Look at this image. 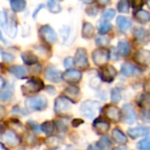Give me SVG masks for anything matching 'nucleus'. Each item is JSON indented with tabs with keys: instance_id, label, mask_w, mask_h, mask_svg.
I'll return each instance as SVG.
<instances>
[{
	"instance_id": "nucleus-52",
	"label": "nucleus",
	"mask_w": 150,
	"mask_h": 150,
	"mask_svg": "<svg viewBox=\"0 0 150 150\" xmlns=\"http://www.w3.org/2000/svg\"><path fill=\"white\" fill-rule=\"evenodd\" d=\"M44 7H45V5H44V4H40V5H39V7L34 11V12H33V18H34L37 16L38 12L40 11V9H42V8H44Z\"/></svg>"
},
{
	"instance_id": "nucleus-32",
	"label": "nucleus",
	"mask_w": 150,
	"mask_h": 150,
	"mask_svg": "<svg viewBox=\"0 0 150 150\" xmlns=\"http://www.w3.org/2000/svg\"><path fill=\"white\" fill-rule=\"evenodd\" d=\"M40 127H41V130H42L47 136H50V135L54 133L56 125L54 123V121H45Z\"/></svg>"
},
{
	"instance_id": "nucleus-2",
	"label": "nucleus",
	"mask_w": 150,
	"mask_h": 150,
	"mask_svg": "<svg viewBox=\"0 0 150 150\" xmlns=\"http://www.w3.org/2000/svg\"><path fill=\"white\" fill-rule=\"evenodd\" d=\"M100 111V104L94 100L84 101L80 107L81 113L87 119H94Z\"/></svg>"
},
{
	"instance_id": "nucleus-4",
	"label": "nucleus",
	"mask_w": 150,
	"mask_h": 150,
	"mask_svg": "<svg viewBox=\"0 0 150 150\" xmlns=\"http://www.w3.org/2000/svg\"><path fill=\"white\" fill-rule=\"evenodd\" d=\"M109 59H110V52H109V50H107L104 47L98 48V49L94 50L92 53L93 62L99 67L105 66V64L108 62Z\"/></svg>"
},
{
	"instance_id": "nucleus-38",
	"label": "nucleus",
	"mask_w": 150,
	"mask_h": 150,
	"mask_svg": "<svg viewBox=\"0 0 150 150\" xmlns=\"http://www.w3.org/2000/svg\"><path fill=\"white\" fill-rule=\"evenodd\" d=\"M111 99L112 103H119L121 100V93L120 91L117 88H114L111 91Z\"/></svg>"
},
{
	"instance_id": "nucleus-11",
	"label": "nucleus",
	"mask_w": 150,
	"mask_h": 150,
	"mask_svg": "<svg viewBox=\"0 0 150 150\" xmlns=\"http://www.w3.org/2000/svg\"><path fill=\"white\" fill-rule=\"evenodd\" d=\"M82 79V73L80 70L69 69L62 74V80L69 83H76Z\"/></svg>"
},
{
	"instance_id": "nucleus-27",
	"label": "nucleus",
	"mask_w": 150,
	"mask_h": 150,
	"mask_svg": "<svg viewBox=\"0 0 150 150\" xmlns=\"http://www.w3.org/2000/svg\"><path fill=\"white\" fill-rule=\"evenodd\" d=\"M112 25L109 23V21L107 20H104L101 18V20L99 21V23L98 24V33L100 34H106L107 33H109L111 30H112Z\"/></svg>"
},
{
	"instance_id": "nucleus-49",
	"label": "nucleus",
	"mask_w": 150,
	"mask_h": 150,
	"mask_svg": "<svg viewBox=\"0 0 150 150\" xmlns=\"http://www.w3.org/2000/svg\"><path fill=\"white\" fill-rule=\"evenodd\" d=\"M11 112H14V113H18V114H23V115H25L26 114V112L25 111V110H23V109H20V108H18V107H13V109H12V111H11Z\"/></svg>"
},
{
	"instance_id": "nucleus-25",
	"label": "nucleus",
	"mask_w": 150,
	"mask_h": 150,
	"mask_svg": "<svg viewBox=\"0 0 150 150\" xmlns=\"http://www.w3.org/2000/svg\"><path fill=\"white\" fill-rule=\"evenodd\" d=\"M137 103L139 106L142 108L145 109H149L150 108V94L149 93H142L139 96L137 99Z\"/></svg>"
},
{
	"instance_id": "nucleus-48",
	"label": "nucleus",
	"mask_w": 150,
	"mask_h": 150,
	"mask_svg": "<svg viewBox=\"0 0 150 150\" xmlns=\"http://www.w3.org/2000/svg\"><path fill=\"white\" fill-rule=\"evenodd\" d=\"M99 85H100V79H98V77L93 78V79L91 81V86L92 88H98Z\"/></svg>"
},
{
	"instance_id": "nucleus-16",
	"label": "nucleus",
	"mask_w": 150,
	"mask_h": 150,
	"mask_svg": "<svg viewBox=\"0 0 150 150\" xmlns=\"http://www.w3.org/2000/svg\"><path fill=\"white\" fill-rule=\"evenodd\" d=\"M149 133L150 128L148 127H137L134 128H130L127 131V134L134 140L140 137L147 136Z\"/></svg>"
},
{
	"instance_id": "nucleus-61",
	"label": "nucleus",
	"mask_w": 150,
	"mask_h": 150,
	"mask_svg": "<svg viewBox=\"0 0 150 150\" xmlns=\"http://www.w3.org/2000/svg\"><path fill=\"white\" fill-rule=\"evenodd\" d=\"M55 150H59V149H55Z\"/></svg>"
},
{
	"instance_id": "nucleus-56",
	"label": "nucleus",
	"mask_w": 150,
	"mask_h": 150,
	"mask_svg": "<svg viewBox=\"0 0 150 150\" xmlns=\"http://www.w3.org/2000/svg\"><path fill=\"white\" fill-rule=\"evenodd\" d=\"M80 1H82L84 4H93L96 0H80Z\"/></svg>"
},
{
	"instance_id": "nucleus-57",
	"label": "nucleus",
	"mask_w": 150,
	"mask_h": 150,
	"mask_svg": "<svg viewBox=\"0 0 150 150\" xmlns=\"http://www.w3.org/2000/svg\"><path fill=\"white\" fill-rule=\"evenodd\" d=\"M0 150H8V149H7V148H5V147H4V143H1V144H0Z\"/></svg>"
},
{
	"instance_id": "nucleus-13",
	"label": "nucleus",
	"mask_w": 150,
	"mask_h": 150,
	"mask_svg": "<svg viewBox=\"0 0 150 150\" xmlns=\"http://www.w3.org/2000/svg\"><path fill=\"white\" fill-rule=\"evenodd\" d=\"M62 74L60 70L54 67H49L45 72V77L47 80L52 83H60L62 80Z\"/></svg>"
},
{
	"instance_id": "nucleus-6",
	"label": "nucleus",
	"mask_w": 150,
	"mask_h": 150,
	"mask_svg": "<svg viewBox=\"0 0 150 150\" xmlns=\"http://www.w3.org/2000/svg\"><path fill=\"white\" fill-rule=\"evenodd\" d=\"M39 33H40L41 39L47 44H53L57 40L56 33L48 25H42L39 30Z\"/></svg>"
},
{
	"instance_id": "nucleus-29",
	"label": "nucleus",
	"mask_w": 150,
	"mask_h": 150,
	"mask_svg": "<svg viewBox=\"0 0 150 150\" xmlns=\"http://www.w3.org/2000/svg\"><path fill=\"white\" fill-rule=\"evenodd\" d=\"M94 33V27L93 25L89 23V22H85L83 25V29H82V35L83 38L85 39H90L92 37Z\"/></svg>"
},
{
	"instance_id": "nucleus-20",
	"label": "nucleus",
	"mask_w": 150,
	"mask_h": 150,
	"mask_svg": "<svg viewBox=\"0 0 150 150\" xmlns=\"http://www.w3.org/2000/svg\"><path fill=\"white\" fill-rule=\"evenodd\" d=\"M3 29L5 31L6 34L10 38L13 39V38H15V36L17 34V30H18L17 22L15 20H13V19H11L10 21L8 20L7 23H6V25L3 27Z\"/></svg>"
},
{
	"instance_id": "nucleus-8",
	"label": "nucleus",
	"mask_w": 150,
	"mask_h": 150,
	"mask_svg": "<svg viewBox=\"0 0 150 150\" xmlns=\"http://www.w3.org/2000/svg\"><path fill=\"white\" fill-rule=\"evenodd\" d=\"M123 121L127 124L132 125L137 121V116L131 104H125L122 107Z\"/></svg>"
},
{
	"instance_id": "nucleus-34",
	"label": "nucleus",
	"mask_w": 150,
	"mask_h": 150,
	"mask_svg": "<svg viewBox=\"0 0 150 150\" xmlns=\"http://www.w3.org/2000/svg\"><path fill=\"white\" fill-rule=\"evenodd\" d=\"M97 145L100 150H108L112 147V142L109 140L107 136H102L100 140L98 142Z\"/></svg>"
},
{
	"instance_id": "nucleus-14",
	"label": "nucleus",
	"mask_w": 150,
	"mask_h": 150,
	"mask_svg": "<svg viewBox=\"0 0 150 150\" xmlns=\"http://www.w3.org/2000/svg\"><path fill=\"white\" fill-rule=\"evenodd\" d=\"M134 61L142 66H148L150 64V51L146 49H140L134 55Z\"/></svg>"
},
{
	"instance_id": "nucleus-22",
	"label": "nucleus",
	"mask_w": 150,
	"mask_h": 150,
	"mask_svg": "<svg viewBox=\"0 0 150 150\" xmlns=\"http://www.w3.org/2000/svg\"><path fill=\"white\" fill-rule=\"evenodd\" d=\"M118 51L120 55L127 57L131 53V47L127 40H120L118 42Z\"/></svg>"
},
{
	"instance_id": "nucleus-19",
	"label": "nucleus",
	"mask_w": 150,
	"mask_h": 150,
	"mask_svg": "<svg viewBox=\"0 0 150 150\" xmlns=\"http://www.w3.org/2000/svg\"><path fill=\"white\" fill-rule=\"evenodd\" d=\"M121 73L125 76H132L135 74L141 73V69L131 63L126 62L121 66Z\"/></svg>"
},
{
	"instance_id": "nucleus-53",
	"label": "nucleus",
	"mask_w": 150,
	"mask_h": 150,
	"mask_svg": "<svg viewBox=\"0 0 150 150\" xmlns=\"http://www.w3.org/2000/svg\"><path fill=\"white\" fill-rule=\"evenodd\" d=\"M109 1L110 0H98V4H100V5H106L108 3H109Z\"/></svg>"
},
{
	"instance_id": "nucleus-43",
	"label": "nucleus",
	"mask_w": 150,
	"mask_h": 150,
	"mask_svg": "<svg viewBox=\"0 0 150 150\" xmlns=\"http://www.w3.org/2000/svg\"><path fill=\"white\" fill-rule=\"evenodd\" d=\"M141 117L142 120L144 122L150 123V109H145L141 112Z\"/></svg>"
},
{
	"instance_id": "nucleus-45",
	"label": "nucleus",
	"mask_w": 150,
	"mask_h": 150,
	"mask_svg": "<svg viewBox=\"0 0 150 150\" xmlns=\"http://www.w3.org/2000/svg\"><path fill=\"white\" fill-rule=\"evenodd\" d=\"M8 21V18H7V14L5 13V11L4 10H2L1 14H0V23H1V26L2 28L6 25Z\"/></svg>"
},
{
	"instance_id": "nucleus-12",
	"label": "nucleus",
	"mask_w": 150,
	"mask_h": 150,
	"mask_svg": "<svg viewBox=\"0 0 150 150\" xmlns=\"http://www.w3.org/2000/svg\"><path fill=\"white\" fill-rule=\"evenodd\" d=\"M117 75V70L115 69L114 67L111 66V65H106L104 66L101 70H100V78L107 83H111L114 80L115 76Z\"/></svg>"
},
{
	"instance_id": "nucleus-35",
	"label": "nucleus",
	"mask_w": 150,
	"mask_h": 150,
	"mask_svg": "<svg viewBox=\"0 0 150 150\" xmlns=\"http://www.w3.org/2000/svg\"><path fill=\"white\" fill-rule=\"evenodd\" d=\"M130 3L129 0H120L117 5L118 11L121 13H127L129 11Z\"/></svg>"
},
{
	"instance_id": "nucleus-9",
	"label": "nucleus",
	"mask_w": 150,
	"mask_h": 150,
	"mask_svg": "<svg viewBox=\"0 0 150 150\" xmlns=\"http://www.w3.org/2000/svg\"><path fill=\"white\" fill-rule=\"evenodd\" d=\"M75 62L76 65L82 69H85L89 67V61L87 56V51L84 48H78L76 52L75 56Z\"/></svg>"
},
{
	"instance_id": "nucleus-7",
	"label": "nucleus",
	"mask_w": 150,
	"mask_h": 150,
	"mask_svg": "<svg viewBox=\"0 0 150 150\" xmlns=\"http://www.w3.org/2000/svg\"><path fill=\"white\" fill-rule=\"evenodd\" d=\"M1 138L3 143H6L11 148H16L21 142V139L19 138V136L15 132L11 130H6L5 132H4Z\"/></svg>"
},
{
	"instance_id": "nucleus-39",
	"label": "nucleus",
	"mask_w": 150,
	"mask_h": 150,
	"mask_svg": "<svg viewBox=\"0 0 150 150\" xmlns=\"http://www.w3.org/2000/svg\"><path fill=\"white\" fill-rule=\"evenodd\" d=\"M115 10L113 9H107L102 13V19L110 21L115 17Z\"/></svg>"
},
{
	"instance_id": "nucleus-50",
	"label": "nucleus",
	"mask_w": 150,
	"mask_h": 150,
	"mask_svg": "<svg viewBox=\"0 0 150 150\" xmlns=\"http://www.w3.org/2000/svg\"><path fill=\"white\" fill-rule=\"evenodd\" d=\"M83 123V120H80V119H76V120H72V126L74 127H77L80 125H82Z\"/></svg>"
},
{
	"instance_id": "nucleus-46",
	"label": "nucleus",
	"mask_w": 150,
	"mask_h": 150,
	"mask_svg": "<svg viewBox=\"0 0 150 150\" xmlns=\"http://www.w3.org/2000/svg\"><path fill=\"white\" fill-rule=\"evenodd\" d=\"M69 31H70V29H69V26H63L62 29H61V34H62V39L64 40H66L67 39H68V37H69Z\"/></svg>"
},
{
	"instance_id": "nucleus-41",
	"label": "nucleus",
	"mask_w": 150,
	"mask_h": 150,
	"mask_svg": "<svg viewBox=\"0 0 150 150\" xmlns=\"http://www.w3.org/2000/svg\"><path fill=\"white\" fill-rule=\"evenodd\" d=\"M85 11H86L87 15L91 16V17H95L98 13V7L95 6V5H92V6L91 5V6L86 8Z\"/></svg>"
},
{
	"instance_id": "nucleus-17",
	"label": "nucleus",
	"mask_w": 150,
	"mask_h": 150,
	"mask_svg": "<svg viewBox=\"0 0 150 150\" xmlns=\"http://www.w3.org/2000/svg\"><path fill=\"white\" fill-rule=\"evenodd\" d=\"M9 72L16 76L17 78L19 79H24L28 76V69L24 67V66H19V65H15V66H11L9 69Z\"/></svg>"
},
{
	"instance_id": "nucleus-26",
	"label": "nucleus",
	"mask_w": 150,
	"mask_h": 150,
	"mask_svg": "<svg viewBox=\"0 0 150 150\" xmlns=\"http://www.w3.org/2000/svg\"><path fill=\"white\" fill-rule=\"evenodd\" d=\"M134 36L135 38V40L137 41H139L140 43H145L147 38L149 37V34L147 33V32L143 29V28H135L133 32Z\"/></svg>"
},
{
	"instance_id": "nucleus-1",
	"label": "nucleus",
	"mask_w": 150,
	"mask_h": 150,
	"mask_svg": "<svg viewBox=\"0 0 150 150\" xmlns=\"http://www.w3.org/2000/svg\"><path fill=\"white\" fill-rule=\"evenodd\" d=\"M25 105L29 112L42 111L47 108V100L45 96H33L27 98Z\"/></svg>"
},
{
	"instance_id": "nucleus-21",
	"label": "nucleus",
	"mask_w": 150,
	"mask_h": 150,
	"mask_svg": "<svg viewBox=\"0 0 150 150\" xmlns=\"http://www.w3.org/2000/svg\"><path fill=\"white\" fill-rule=\"evenodd\" d=\"M112 140L120 145H124L127 142V137L119 128H115L112 130Z\"/></svg>"
},
{
	"instance_id": "nucleus-5",
	"label": "nucleus",
	"mask_w": 150,
	"mask_h": 150,
	"mask_svg": "<svg viewBox=\"0 0 150 150\" xmlns=\"http://www.w3.org/2000/svg\"><path fill=\"white\" fill-rule=\"evenodd\" d=\"M70 99L64 96H60L54 100V112L59 115L66 114L71 108Z\"/></svg>"
},
{
	"instance_id": "nucleus-24",
	"label": "nucleus",
	"mask_w": 150,
	"mask_h": 150,
	"mask_svg": "<svg viewBox=\"0 0 150 150\" xmlns=\"http://www.w3.org/2000/svg\"><path fill=\"white\" fill-rule=\"evenodd\" d=\"M21 58H22L23 62L27 65H33V64H35L38 62L37 56L34 54H33L32 52H30V51L24 52L21 54Z\"/></svg>"
},
{
	"instance_id": "nucleus-10",
	"label": "nucleus",
	"mask_w": 150,
	"mask_h": 150,
	"mask_svg": "<svg viewBox=\"0 0 150 150\" xmlns=\"http://www.w3.org/2000/svg\"><path fill=\"white\" fill-rule=\"evenodd\" d=\"M105 115L108 120H110L113 123L120 122L122 117V114L120 109L117 106L112 105H107L105 107Z\"/></svg>"
},
{
	"instance_id": "nucleus-59",
	"label": "nucleus",
	"mask_w": 150,
	"mask_h": 150,
	"mask_svg": "<svg viewBox=\"0 0 150 150\" xmlns=\"http://www.w3.org/2000/svg\"><path fill=\"white\" fill-rule=\"evenodd\" d=\"M149 40H150V28H149Z\"/></svg>"
},
{
	"instance_id": "nucleus-60",
	"label": "nucleus",
	"mask_w": 150,
	"mask_h": 150,
	"mask_svg": "<svg viewBox=\"0 0 150 150\" xmlns=\"http://www.w3.org/2000/svg\"><path fill=\"white\" fill-rule=\"evenodd\" d=\"M18 150H25L24 149H18Z\"/></svg>"
},
{
	"instance_id": "nucleus-15",
	"label": "nucleus",
	"mask_w": 150,
	"mask_h": 150,
	"mask_svg": "<svg viewBox=\"0 0 150 150\" xmlns=\"http://www.w3.org/2000/svg\"><path fill=\"white\" fill-rule=\"evenodd\" d=\"M93 128L99 134L107 133L110 129V123L104 118H98L93 122Z\"/></svg>"
},
{
	"instance_id": "nucleus-55",
	"label": "nucleus",
	"mask_w": 150,
	"mask_h": 150,
	"mask_svg": "<svg viewBox=\"0 0 150 150\" xmlns=\"http://www.w3.org/2000/svg\"><path fill=\"white\" fill-rule=\"evenodd\" d=\"M112 150H127V148L126 146H120V147H116Z\"/></svg>"
},
{
	"instance_id": "nucleus-23",
	"label": "nucleus",
	"mask_w": 150,
	"mask_h": 150,
	"mask_svg": "<svg viewBox=\"0 0 150 150\" xmlns=\"http://www.w3.org/2000/svg\"><path fill=\"white\" fill-rule=\"evenodd\" d=\"M134 18L141 23H147L150 21V13L144 10H139L134 12Z\"/></svg>"
},
{
	"instance_id": "nucleus-3",
	"label": "nucleus",
	"mask_w": 150,
	"mask_h": 150,
	"mask_svg": "<svg viewBox=\"0 0 150 150\" xmlns=\"http://www.w3.org/2000/svg\"><path fill=\"white\" fill-rule=\"evenodd\" d=\"M43 86L44 83L42 80L39 78H31L21 86V91L24 95L34 94L40 91L43 89Z\"/></svg>"
},
{
	"instance_id": "nucleus-28",
	"label": "nucleus",
	"mask_w": 150,
	"mask_h": 150,
	"mask_svg": "<svg viewBox=\"0 0 150 150\" xmlns=\"http://www.w3.org/2000/svg\"><path fill=\"white\" fill-rule=\"evenodd\" d=\"M14 90H13V86L10 85V86H6V88L1 90V93H0V99L2 102H5L8 101L11 98L12 95H13Z\"/></svg>"
},
{
	"instance_id": "nucleus-37",
	"label": "nucleus",
	"mask_w": 150,
	"mask_h": 150,
	"mask_svg": "<svg viewBox=\"0 0 150 150\" xmlns=\"http://www.w3.org/2000/svg\"><path fill=\"white\" fill-rule=\"evenodd\" d=\"M110 43V38L108 36H99L96 38V45L98 47H106Z\"/></svg>"
},
{
	"instance_id": "nucleus-36",
	"label": "nucleus",
	"mask_w": 150,
	"mask_h": 150,
	"mask_svg": "<svg viewBox=\"0 0 150 150\" xmlns=\"http://www.w3.org/2000/svg\"><path fill=\"white\" fill-rule=\"evenodd\" d=\"M137 148L139 150H150V136L142 140L137 144Z\"/></svg>"
},
{
	"instance_id": "nucleus-31",
	"label": "nucleus",
	"mask_w": 150,
	"mask_h": 150,
	"mask_svg": "<svg viewBox=\"0 0 150 150\" xmlns=\"http://www.w3.org/2000/svg\"><path fill=\"white\" fill-rule=\"evenodd\" d=\"M63 93L69 98V99L72 101L74 98H76V97H78L79 93H80V90L78 87L76 86H69L68 88H66L63 91Z\"/></svg>"
},
{
	"instance_id": "nucleus-58",
	"label": "nucleus",
	"mask_w": 150,
	"mask_h": 150,
	"mask_svg": "<svg viewBox=\"0 0 150 150\" xmlns=\"http://www.w3.org/2000/svg\"><path fill=\"white\" fill-rule=\"evenodd\" d=\"M147 4H148L149 8L150 9V0H147Z\"/></svg>"
},
{
	"instance_id": "nucleus-51",
	"label": "nucleus",
	"mask_w": 150,
	"mask_h": 150,
	"mask_svg": "<svg viewBox=\"0 0 150 150\" xmlns=\"http://www.w3.org/2000/svg\"><path fill=\"white\" fill-rule=\"evenodd\" d=\"M119 55H120L119 51L116 50L115 47H112V58L113 60H118L119 59Z\"/></svg>"
},
{
	"instance_id": "nucleus-33",
	"label": "nucleus",
	"mask_w": 150,
	"mask_h": 150,
	"mask_svg": "<svg viewBox=\"0 0 150 150\" xmlns=\"http://www.w3.org/2000/svg\"><path fill=\"white\" fill-rule=\"evenodd\" d=\"M47 8L51 13L57 14L62 11V6L56 0H47Z\"/></svg>"
},
{
	"instance_id": "nucleus-40",
	"label": "nucleus",
	"mask_w": 150,
	"mask_h": 150,
	"mask_svg": "<svg viewBox=\"0 0 150 150\" xmlns=\"http://www.w3.org/2000/svg\"><path fill=\"white\" fill-rule=\"evenodd\" d=\"M27 126H28V127L30 128V129H32L34 133H36V134H39V133H40L42 130H41V127H40L37 123H35V122H33V121H27Z\"/></svg>"
},
{
	"instance_id": "nucleus-30",
	"label": "nucleus",
	"mask_w": 150,
	"mask_h": 150,
	"mask_svg": "<svg viewBox=\"0 0 150 150\" xmlns=\"http://www.w3.org/2000/svg\"><path fill=\"white\" fill-rule=\"evenodd\" d=\"M26 2L25 0H11V8L15 12H20L24 11L25 8Z\"/></svg>"
},
{
	"instance_id": "nucleus-47",
	"label": "nucleus",
	"mask_w": 150,
	"mask_h": 150,
	"mask_svg": "<svg viewBox=\"0 0 150 150\" xmlns=\"http://www.w3.org/2000/svg\"><path fill=\"white\" fill-rule=\"evenodd\" d=\"M131 2V4L134 8H138V7H141L142 6L143 3H144V0H129Z\"/></svg>"
},
{
	"instance_id": "nucleus-44",
	"label": "nucleus",
	"mask_w": 150,
	"mask_h": 150,
	"mask_svg": "<svg viewBox=\"0 0 150 150\" xmlns=\"http://www.w3.org/2000/svg\"><path fill=\"white\" fill-rule=\"evenodd\" d=\"M63 64H64V67L66 69H70L71 67H73L76 64V62H75V60L72 57H67L64 60Z\"/></svg>"
},
{
	"instance_id": "nucleus-54",
	"label": "nucleus",
	"mask_w": 150,
	"mask_h": 150,
	"mask_svg": "<svg viewBox=\"0 0 150 150\" xmlns=\"http://www.w3.org/2000/svg\"><path fill=\"white\" fill-rule=\"evenodd\" d=\"M87 150H100V149L98 147V145H91V146H89Z\"/></svg>"
},
{
	"instance_id": "nucleus-18",
	"label": "nucleus",
	"mask_w": 150,
	"mask_h": 150,
	"mask_svg": "<svg viewBox=\"0 0 150 150\" xmlns=\"http://www.w3.org/2000/svg\"><path fill=\"white\" fill-rule=\"evenodd\" d=\"M116 24H117L119 29L123 33L129 30L132 26V21L130 20V18L127 17H125V16H119L117 18Z\"/></svg>"
},
{
	"instance_id": "nucleus-42",
	"label": "nucleus",
	"mask_w": 150,
	"mask_h": 150,
	"mask_svg": "<svg viewBox=\"0 0 150 150\" xmlns=\"http://www.w3.org/2000/svg\"><path fill=\"white\" fill-rule=\"evenodd\" d=\"M1 55H2V59H3V61L4 62H13L14 61V59H15V57H14V55H12L11 54H10V53H7V52H4V51H2L1 52Z\"/></svg>"
}]
</instances>
